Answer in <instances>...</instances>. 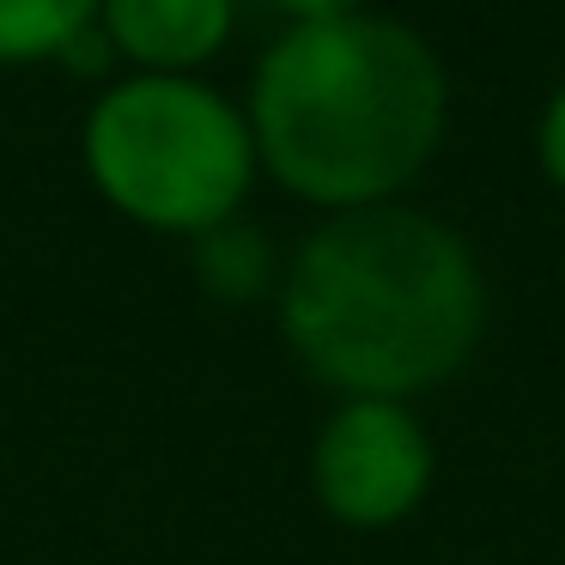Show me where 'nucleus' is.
Wrapping results in <instances>:
<instances>
[{"label": "nucleus", "instance_id": "obj_1", "mask_svg": "<svg viewBox=\"0 0 565 565\" xmlns=\"http://www.w3.org/2000/svg\"><path fill=\"white\" fill-rule=\"evenodd\" d=\"M487 280L462 232L402 201L329 213L280 274V334L341 402H407L475 359Z\"/></svg>", "mask_w": 565, "mask_h": 565}, {"label": "nucleus", "instance_id": "obj_10", "mask_svg": "<svg viewBox=\"0 0 565 565\" xmlns=\"http://www.w3.org/2000/svg\"><path fill=\"white\" fill-rule=\"evenodd\" d=\"M292 25H329V19H353L365 13V0H274Z\"/></svg>", "mask_w": 565, "mask_h": 565}, {"label": "nucleus", "instance_id": "obj_2", "mask_svg": "<svg viewBox=\"0 0 565 565\" xmlns=\"http://www.w3.org/2000/svg\"><path fill=\"white\" fill-rule=\"evenodd\" d=\"M256 164L329 213L383 207L431 164L450 122L444 62L414 25L353 13L286 25L249 79Z\"/></svg>", "mask_w": 565, "mask_h": 565}, {"label": "nucleus", "instance_id": "obj_5", "mask_svg": "<svg viewBox=\"0 0 565 565\" xmlns=\"http://www.w3.org/2000/svg\"><path fill=\"white\" fill-rule=\"evenodd\" d=\"M98 25L116 62H128L135 74L201 79V67L232 43L237 0H104Z\"/></svg>", "mask_w": 565, "mask_h": 565}, {"label": "nucleus", "instance_id": "obj_9", "mask_svg": "<svg viewBox=\"0 0 565 565\" xmlns=\"http://www.w3.org/2000/svg\"><path fill=\"white\" fill-rule=\"evenodd\" d=\"M62 67H74V74H86V79H98V74H110L116 67V50H110V38H104V25H92V31H79L74 43H67V55H62Z\"/></svg>", "mask_w": 565, "mask_h": 565}, {"label": "nucleus", "instance_id": "obj_4", "mask_svg": "<svg viewBox=\"0 0 565 565\" xmlns=\"http://www.w3.org/2000/svg\"><path fill=\"white\" fill-rule=\"evenodd\" d=\"M310 492L347 529H390L431 492V431L407 402H341L310 444Z\"/></svg>", "mask_w": 565, "mask_h": 565}, {"label": "nucleus", "instance_id": "obj_3", "mask_svg": "<svg viewBox=\"0 0 565 565\" xmlns=\"http://www.w3.org/2000/svg\"><path fill=\"white\" fill-rule=\"evenodd\" d=\"M79 164L128 225L164 237H207L232 225L262 171L249 116L189 74L110 79L79 128Z\"/></svg>", "mask_w": 565, "mask_h": 565}, {"label": "nucleus", "instance_id": "obj_8", "mask_svg": "<svg viewBox=\"0 0 565 565\" xmlns=\"http://www.w3.org/2000/svg\"><path fill=\"white\" fill-rule=\"evenodd\" d=\"M535 152H541V171H547V183H553V189H565V86L553 92L547 110H541Z\"/></svg>", "mask_w": 565, "mask_h": 565}, {"label": "nucleus", "instance_id": "obj_6", "mask_svg": "<svg viewBox=\"0 0 565 565\" xmlns=\"http://www.w3.org/2000/svg\"><path fill=\"white\" fill-rule=\"evenodd\" d=\"M104 0H0V67L62 62L79 31L98 25Z\"/></svg>", "mask_w": 565, "mask_h": 565}, {"label": "nucleus", "instance_id": "obj_7", "mask_svg": "<svg viewBox=\"0 0 565 565\" xmlns=\"http://www.w3.org/2000/svg\"><path fill=\"white\" fill-rule=\"evenodd\" d=\"M195 274L201 286H207L213 298H232V305H244V298L268 292L274 280V249L262 244V232H249V225H220V232L195 237Z\"/></svg>", "mask_w": 565, "mask_h": 565}]
</instances>
